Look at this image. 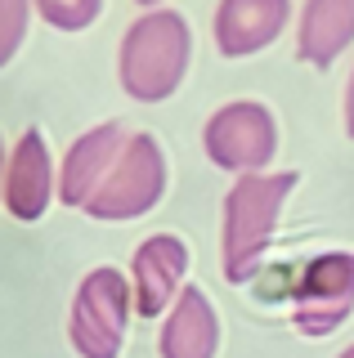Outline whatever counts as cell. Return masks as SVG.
<instances>
[{
	"instance_id": "1",
	"label": "cell",
	"mask_w": 354,
	"mask_h": 358,
	"mask_svg": "<svg viewBox=\"0 0 354 358\" xmlns=\"http://www.w3.org/2000/svg\"><path fill=\"white\" fill-rule=\"evenodd\" d=\"M301 184L296 171L274 175H238L225 193V224H220V268L225 282H251L260 273V260L269 251V238L278 229L283 201Z\"/></svg>"
},
{
	"instance_id": "2",
	"label": "cell",
	"mask_w": 354,
	"mask_h": 358,
	"mask_svg": "<svg viewBox=\"0 0 354 358\" xmlns=\"http://www.w3.org/2000/svg\"><path fill=\"white\" fill-rule=\"evenodd\" d=\"M193 59V31L175 9H148L126 27L117 54V81L139 103H162L180 90Z\"/></svg>"
},
{
	"instance_id": "3",
	"label": "cell",
	"mask_w": 354,
	"mask_h": 358,
	"mask_svg": "<svg viewBox=\"0 0 354 358\" xmlns=\"http://www.w3.org/2000/svg\"><path fill=\"white\" fill-rule=\"evenodd\" d=\"M130 313H135V287L126 282V273L113 264L90 268L72 296V350L81 358H117L126 345Z\"/></svg>"
},
{
	"instance_id": "4",
	"label": "cell",
	"mask_w": 354,
	"mask_h": 358,
	"mask_svg": "<svg viewBox=\"0 0 354 358\" xmlns=\"http://www.w3.org/2000/svg\"><path fill=\"white\" fill-rule=\"evenodd\" d=\"M166 193V152L153 134H130V143L121 148L117 166L108 171V179L99 184V193L85 201L90 220H139Z\"/></svg>"
},
{
	"instance_id": "5",
	"label": "cell",
	"mask_w": 354,
	"mask_h": 358,
	"mask_svg": "<svg viewBox=\"0 0 354 358\" xmlns=\"http://www.w3.org/2000/svg\"><path fill=\"white\" fill-rule=\"evenodd\" d=\"M202 148L211 157V166L229 175H260L269 157L278 152L274 112L256 99H234V103L215 108L202 126Z\"/></svg>"
},
{
	"instance_id": "6",
	"label": "cell",
	"mask_w": 354,
	"mask_h": 358,
	"mask_svg": "<svg viewBox=\"0 0 354 358\" xmlns=\"http://www.w3.org/2000/svg\"><path fill=\"white\" fill-rule=\"evenodd\" d=\"M354 309V251H323L314 255L292 291V322L305 336H327L350 318Z\"/></svg>"
},
{
	"instance_id": "7",
	"label": "cell",
	"mask_w": 354,
	"mask_h": 358,
	"mask_svg": "<svg viewBox=\"0 0 354 358\" xmlns=\"http://www.w3.org/2000/svg\"><path fill=\"white\" fill-rule=\"evenodd\" d=\"M189 273V246L175 233H153L139 242L135 260H130V287H135V313L139 318H162L184 291Z\"/></svg>"
},
{
	"instance_id": "8",
	"label": "cell",
	"mask_w": 354,
	"mask_h": 358,
	"mask_svg": "<svg viewBox=\"0 0 354 358\" xmlns=\"http://www.w3.org/2000/svg\"><path fill=\"white\" fill-rule=\"evenodd\" d=\"M0 201H5L9 215L23 220V224H36L50 210V201H54V157L45 148V134L36 126L23 130L18 143L9 148Z\"/></svg>"
},
{
	"instance_id": "9",
	"label": "cell",
	"mask_w": 354,
	"mask_h": 358,
	"mask_svg": "<svg viewBox=\"0 0 354 358\" xmlns=\"http://www.w3.org/2000/svg\"><path fill=\"white\" fill-rule=\"evenodd\" d=\"M126 143H130V134L121 121H104V126L76 134L72 148L63 152V166H59V201L63 206H85L99 193V184L108 179V171L117 166Z\"/></svg>"
},
{
	"instance_id": "10",
	"label": "cell",
	"mask_w": 354,
	"mask_h": 358,
	"mask_svg": "<svg viewBox=\"0 0 354 358\" xmlns=\"http://www.w3.org/2000/svg\"><path fill=\"white\" fill-rule=\"evenodd\" d=\"M292 0H220L215 5V45L225 59H251L283 36Z\"/></svg>"
},
{
	"instance_id": "11",
	"label": "cell",
	"mask_w": 354,
	"mask_h": 358,
	"mask_svg": "<svg viewBox=\"0 0 354 358\" xmlns=\"http://www.w3.org/2000/svg\"><path fill=\"white\" fill-rule=\"evenodd\" d=\"M215 350H220V318L211 300H206L202 287H184L162 322L157 354L162 358H215Z\"/></svg>"
},
{
	"instance_id": "12",
	"label": "cell",
	"mask_w": 354,
	"mask_h": 358,
	"mask_svg": "<svg viewBox=\"0 0 354 358\" xmlns=\"http://www.w3.org/2000/svg\"><path fill=\"white\" fill-rule=\"evenodd\" d=\"M354 41V0H305L296 27V59L309 67H332Z\"/></svg>"
},
{
	"instance_id": "13",
	"label": "cell",
	"mask_w": 354,
	"mask_h": 358,
	"mask_svg": "<svg viewBox=\"0 0 354 358\" xmlns=\"http://www.w3.org/2000/svg\"><path fill=\"white\" fill-rule=\"evenodd\" d=\"M31 5L54 31H85L104 14V0H31Z\"/></svg>"
},
{
	"instance_id": "14",
	"label": "cell",
	"mask_w": 354,
	"mask_h": 358,
	"mask_svg": "<svg viewBox=\"0 0 354 358\" xmlns=\"http://www.w3.org/2000/svg\"><path fill=\"white\" fill-rule=\"evenodd\" d=\"M36 14L31 0H0V72L14 63L18 45L27 41V22Z\"/></svg>"
},
{
	"instance_id": "15",
	"label": "cell",
	"mask_w": 354,
	"mask_h": 358,
	"mask_svg": "<svg viewBox=\"0 0 354 358\" xmlns=\"http://www.w3.org/2000/svg\"><path fill=\"white\" fill-rule=\"evenodd\" d=\"M346 130L354 139V72H350V85H346Z\"/></svg>"
},
{
	"instance_id": "16",
	"label": "cell",
	"mask_w": 354,
	"mask_h": 358,
	"mask_svg": "<svg viewBox=\"0 0 354 358\" xmlns=\"http://www.w3.org/2000/svg\"><path fill=\"white\" fill-rule=\"evenodd\" d=\"M5 162H9V148H5V139H0V188H5Z\"/></svg>"
},
{
	"instance_id": "17",
	"label": "cell",
	"mask_w": 354,
	"mask_h": 358,
	"mask_svg": "<svg viewBox=\"0 0 354 358\" xmlns=\"http://www.w3.org/2000/svg\"><path fill=\"white\" fill-rule=\"evenodd\" d=\"M135 5H143V9H162V0H135Z\"/></svg>"
},
{
	"instance_id": "18",
	"label": "cell",
	"mask_w": 354,
	"mask_h": 358,
	"mask_svg": "<svg viewBox=\"0 0 354 358\" xmlns=\"http://www.w3.org/2000/svg\"><path fill=\"white\" fill-rule=\"evenodd\" d=\"M341 358H354V345H350V350H346V354H341Z\"/></svg>"
}]
</instances>
